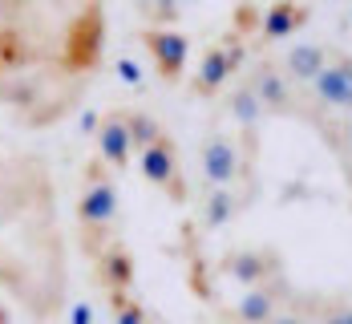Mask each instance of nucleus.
<instances>
[{
	"mask_svg": "<svg viewBox=\"0 0 352 324\" xmlns=\"http://www.w3.org/2000/svg\"><path fill=\"white\" fill-rule=\"evenodd\" d=\"M106 0H0V106L49 130L81 106L106 61Z\"/></svg>",
	"mask_w": 352,
	"mask_h": 324,
	"instance_id": "obj_1",
	"label": "nucleus"
},
{
	"mask_svg": "<svg viewBox=\"0 0 352 324\" xmlns=\"http://www.w3.org/2000/svg\"><path fill=\"white\" fill-rule=\"evenodd\" d=\"M106 158H94L81 175V199H77V231H81V252L98 259V252L113 239L118 223V182L109 175Z\"/></svg>",
	"mask_w": 352,
	"mask_h": 324,
	"instance_id": "obj_2",
	"label": "nucleus"
},
{
	"mask_svg": "<svg viewBox=\"0 0 352 324\" xmlns=\"http://www.w3.org/2000/svg\"><path fill=\"white\" fill-rule=\"evenodd\" d=\"M308 122L316 126V130L324 134V138H328V142H344V146L352 150V114H349V122H344V126H336L340 134H332V122H328V118H308Z\"/></svg>",
	"mask_w": 352,
	"mask_h": 324,
	"instance_id": "obj_20",
	"label": "nucleus"
},
{
	"mask_svg": "<svg viewBox=\"0 0 352 324\" xmlns=\"http://www.w3.org/2000/svg\"><path fill=\"white\" fill-rule=\"evenodd\" d=\"M203 175L211 186H231L243 175V154L231 134H211L203 142Z\"/></svg>",
	"mask_w": 352,
	"mask_h": 324,
	"instance_id": "obj_11",
	"label": "nucleus"
},
{
	"mask_svg": "<svg viewBox=\"0 0 352 324\" xmlns=\"http://www.w3.org/2000/svg\"><path fill=\"white\" fill-rule=\"evenodd\" d=\"M308 8L300 4V0H272V8L263 12V25H259V41L263 45H272V41H283V36L300 33L304 25H308Z\"/></svg>",
	"mask_w": 352,
	"mask_h": 324,
	"instance_id": "obj_13",
	"label": "nucleus"
},
{
	"mask_svg": "<svg viewBox=\"0 0 352 324\" xmlns=\"http://www.w3.org/2000/svg\"><path fill=\"white\" fill-rule=\"evenodd\" d=\"M142 45H146V53H150V61H154V73L162 77V81H182V69H186V57H190V41L175 29H142Z\"/></svg>",
	"mask_w": 352,
	"mask_h": 324,
	"instance_id": "obj_8",
	"label": "nucleus"
},
{
	"mask_svg": "<svg viewBox=\"0 0 352 324\" xmlns=\"http://www.w3.org/2000/svg\"><path fill=\"white\" fill-rule=\"evenodd\" d=\"M292 308H300L304 316L316 312V324H352V304L349 300H300V296H287Z\"/></svg>",
	"mask_w": 352,
	"mask_h": 324,
	"instance_id": "obj_15",
	"label": "nucleus"
},
{
	"mask_svg": "<svg viewBox=\"0 0 352 324\" xmlns=\"http://www.w3.org/2000/svg\"><path fill=\"white\" fill-rule=\"evenodd\" d=\"M126 126H130V142H134V154H142L146 146H154L162 138V126L146 114V109H126Z\"/></svg>",
	"mask_w": 352,
	"mask_h": 324,
	"instance_id": "obj_17",
	"label": "nucleus"
},
{
	"mask_svg": "<svg viewBox=\"0 0 352 324\" xmlns=\"http://www.w3.org/2000/svg\"><path fill=\"white\" fill-rule=\"evenodd\" d=\"M219 276H227L243 288H259V284H272L276 276H283V268L272 248H239L219 259Z\"/></svg>",
	"mask_w": 352,
	"mask_h": 324,
	"instance_id": "obj_6",
	"label": "nucleus"
},
{
	"mask_svg": "<svg viewBox=\"0 0 352 324\" xmlns=\"http://www.w3.org/2000/svg\"><path fill=\"white\" fill-rule=\"evenodd\" d=\"M272 324H316V321H312V316H304L300 308H283V312H280Z\"/></svg>",
	"mask_w": 352,
	"mask_h": 324,
	"instance_id": "obj_21",
	"label": "nucleus"
},
{
	"mask_svg": "<svg viewBox=\"0 0 352 324\" xmlns=\"http://www.w3.org/2000/svg\"><path fill=\"white\" fill-rule=\"evenodd\" d=\"M158 4L166 8V17H175V4H178V0H158Z\"/></svg>",
	"mask_w": 352,
	"mask_h": 324,
	"instance_id": "obj_24",
	"label": "nucleus"
},
{
	"mask_svg": "<svg viewBox=\"0 0 352 324\" xmlns=\"http://www.w3.org/2000/svg\"><path fill=\"white\" fill-rule=\"evenodd\" d=\"M98 150L113 171H126L134 162V142H130V126H126V109L113 106L102 114V126H98Z\"/></svg>",
	"mask_w": 352,
	"mask_h": 324,
	"instance_id": "obj_12",
	"label": "nucleus"
},
{
	"mask_svg": "<svg viewBox=\"0 0 352 324\" xmlns=\"http://www.w3.org/2000/svg\"><path fill=\"white\" fill-rule=\"evenodd\" d=\"M109 312H113V324H150L146 308H142L130 292H118V296H109Z\"/></svg>",
	"mask_w": 352,
	"mask_h": 324,
	"instance_id": "obj_19",
	"label": "nucleus"
},
{
	"mask_svg": "<svg viewBox=\"0 0 352 324\" xmlns=\"http://www.w3.org/2000/svg\"><path fill=\"white\" fill-rule=\"evenodd\" d=\"M328 61H332V49H328V45L304 41V45H292V49H287V57H283L280 65H283V73H287L296 85H312Z\"/></svg>",
	"mask_w": 352,
	"mask_h": 324,
	"instance_id": "obj_14",
	"label": "nucleus"
},
{
	"mask_svg": "<svg viewBox=\"0 0 352 324\" xmlns=\"http://www.w3.org/2000/svg\"><path fill=\"white\" fill-rule=\"evenodd\" d=\"M227 106H231V114H235V122H239V126H255V122H259V118H263V106H259V98H255V89H251V85H239V89H235V94H231V102H227Z\"/></svg>",
	"mask_w": 352,
	"mask_h": 324,
	"instance_id": "obj_18",
	"label": "nucleus"
},
{
	"mask_svg": "<svg viewBox=\"0 0 352 324\" xmlns=\"http://www.w3.org/2000/svg\"><path fill=\"white\" fill-rule=\"evenodd\" d=\"M287 296H292L287 280H283V276H276L272 284L247 288L243 300H239L235 308H227V312H223V321H227V324H272L283 312Z\"/></svg>",
	"mask_w": 352,
	"mask_h": 324,
	"instance_id": "obj_7",
	"label": "nucleus"
},
{
	"mask_svg": "<svg viewBox=\"0 0 352 324\" xmlns=\"http://www.w3.org/2000/svg\"><path fill=\"white\" fill-rule=\"evenodd\" d=\"M118 77H122V81H130V85H138V81H142V77H138V65H134L130 57H126V61L118 65Z\"/></svg>",
	"mask_w": 352,
	"mask_h": 324,
	"instance_id": "obj_22",
	"label": "nucleus"
},
{
	"mask_svg": "<svg viewBox=\"0 0 352 324\" xmlns=\"http://www.w3.org/2000/svg\"><path fill=\"white\" fill-rule=\"evenodd\" d=\"M94 276H98V284L106 288V296H118V292L134 288V252L126 248V239L113 235L106 248L98 252V259H94Z\"/></svg>",
	"mask_w": 352,
	"mask_h": 324,
	"instance_id": "obj_10",
	"label": "nucleus"
},
{
	"mask_svg": "<svg viewBox=\"0 0 352 324\" xmlns=\"http://www.w3.org/2000/svg\"><path fill=\"white\" fill-rule=\"evenodd\" d=\"M247 85L255 89V98H259L263 114H276V118L292 114V118H296V109H300V94H296V81L283 73L280 61H259L255 73L247 77Z\"/></svg>",
	"mask_w": 352,
	"mask_h": 324,
	"instance_id": "obj_5",
	"label": "nucleus"
},
{
	"mask_svg": "<svg viewBox=\"0 0 352 324\" xmlns=\"http://www.w3.org/2000/svg\"><path fill=\"white\" fill-rule=\"evenodd\" d=\"M243 61H247V41H243L239 29H231L223 41H214L211 49L203 53L199 69L190 77V94H195V98H214V94L223 89V81L239 69Z\"/></svg>",
	"mask_w": 352,
	"mask_h": 324,
	"instance_id": "obj_3",
	"label": "nucleus"
},
{
	"mask_svg": "<svg viewBox=\"0 0 352 324\" xmlns=\"http://www.w3.org/2000/svg\"><path fill=\"white\" fill-rule=\"evenodd\" d=\"M235 215H239V199L231 195V186H214L211 195H207V207H203V227L214 231V227L231 223Z\"/></svg>",
	"mask_w": 352,
	"mask_h": 324,
	"instance_id": "obj_16",
	"label": "nucleus"
},
{
	"mask_svg": "<svg viewBox=\"0 0 352 324\" xmlns=\"http://www.w3.org/2000/svg\"><path fill=\"white\" fill-rule=\"evenodd\" d=\"M138 166L150 186L166 191L170 203H186V179H182V162H178V146L170 134H162L154 146H146L138 154Z\"/></svg>",
	"mask_w": 352,
	"mask_h": 324,
	"instance_id": "obj_4",
	"label": "nucleus"
},
{
	"mask_svg": "<svg viewBox=\"0 0 352 324\" xmlns=\"http://www.w3.org/2000/svg\"><path fill=\"white\" fill-rule=\"evenodd\" d=\"M308 98L324 109H349L352 114V57L349 53H336L332 49V61L308 85Z\"/></svg>",
	"mask_w": 352,
	"mask_h": 324,
	"instance_id": "obj_9",
	"label": "nucleus"
},
{
	"mask_svg": "<svg viewBox=\"0 0 352 324\" xmlns=\"http://www.w3.org/2000/svg\"><path fill=\"white\" fill-rule=\"evenodd\" d=\"M73 324H94V312H89V304H73Z\"/></svg>",
	"mask_w": 352,
	"mask_h": 324,
	"instance_id": "obj_23",
	"label": "nucleus"
}]
</instances>
